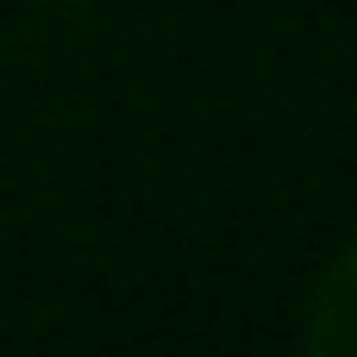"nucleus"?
<instances>
[{
  "instance_id": "nucleus-1",
  "label": "nucleus",
  "mask_w": 357,
  "mask_h": 357,
  "mask_svg": "<svg viewBox=\"0 0 357 357\" xmlns=\"http://www.w3.org/2000/svg\"><path fill=\"white\" fill-rule=\"evenodd\" d=\"M307 351L357 357V245L320 276V289L307 301Z\"/></svg>"
}]
</instances>
